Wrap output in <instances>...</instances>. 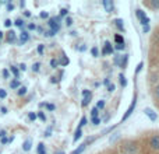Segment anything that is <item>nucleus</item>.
<instances>
[{
	"label": "nucleus",
	"instance_id": "nucleus-47",
	"mask_svg": "<svg viewBox=\"0 0 159 154\" xmlns=\"http://www.w3.org/2000/svg\"><path fill=\"white\" fill-rule=\"evenodd\" d=\"M49 17V13H46V11H42L41 13V18H48Z\"/></svg>",
	"mask_w": 159,
	"mask_h": 154
},
{
	"label": "nucleus",
	"instance_id": "nucleus-5",
	"mask_svg": "<svg viewBox=\"0 0 159 154\" xmlns=\"http://www.w3.org/2000/svg\"><path fill=\"white\" fill-rule=\"evenodd\" d=\"M135 102H137V97H134V99H133L131 105H130V108H129V109H127V112L123 115V118H121V121H126V119L129 118V116L133 113V111H134V108H135Z\"/></svg>",
	"mask_w": 159,
	"mask_h": 154
},
{
	"label": "nucleus",
	"instance_id": "nucleus-40",
	"mask_svg": "<svg viewBox=\"0 0 159 154\" xmlns=\"http://www.w3.org/2000/svg\"><path fill=\"white\" fill-rule=\"evenodd\" d=\"M99 123H101L99 116H98V118H92V125H93V126H96V125H99Z\"/></svg>",
	"mask_w": 159,
	"mask_h": 154
},
{
	"label": "nucleus",
	"instance_id": "nucleus-20",
	"mask_svg": "<svg viewBox=\"0 0 159 154\" xmlns=\"http://www.w3.org/2000/svg\"><path fill=\"white\" fill-rule=\"evenodd\" d=\"M116 27H117L119 28V30H120V31H123L124 30V27H123V20H121V18H119V20H116Z\"/></svg>",
	"mask_w": 159,
	"mask_h": 154
},
{
	"label": "nucleus",
	"instance_id": "nucleus-25",
	"mask_svg": "<svg viewBox=\"0 0 159 154\" xmlns=\"http://www.w3.org/2000/svg\"><path fill=\"white\" fill-rule=\"evenodd\" d=\"M91 115H92V118H98V115H99V109L98 108H92V111H91Z\"/></svg>",
	"mask_w": 159,
	"mask_h": 154
},
{
	"label": "nucleus",
	"instance_id": "nucleus-6",
	"mask_svg": "<svg viewBox=\"0 0 159 154\" xmlns=\"http://www.w3.org/2000/svg\"><path fill=\"white\" fill-rule=\"evenodd\" d=\"M102 4H103L105 10H106L107 13H112L113 8H115V4H113L112 0H103V2H102Z\"/></svg>",
	"mask_w": 159,
	"mask_h": 154
},
{
	"label": "nucleus",
	"instance_id": "nucleus-46",
	"mask_svg": "<svg viewBox=\"0 0 159 154\" xmlns=\"http://www.w3.org/2000/svg\"><path fill=\"white\" fill-rule=\"evenodd\" d=\"M8 76H10L8 70H7V69H4V70H3V77H4V79H8Z\"/></svg>",
	"mask_w": 159,
	"mask_h": 154
},
{
	"label": "nucleus",
	"instance_id": "nucleus-27",
	"mask_svg": "<svg viewBox=\"0 0 159 154\" xmlns=\"http://www.w3.org/2000/svg\"><path fill=\"white\" fill-rule=\"evenodd\" d=\"M14 24H16V27H18V28H22V27H24V21H22L21 18H17Z\"/></svg>",
	"mask_w": 159,
	"mask_h": 154
},
{
	"label": "nucleus",
	"instance_id": "nucleus-28",
	"mask_svg": "<svg viewBox=\"0 0 159 154\" xmlns=\"http://www.w3.org/2000/svg\"><path fill=\"white\" fill-rule=\"evenodd\" d=\"M81 136H82V132H81V129H77V130H75L74 142H77V140H78V139H81Z\"/></svg>",
	"mask_w": 159,
	"mask_h": 154
},
{
	"label": "nucleus",
	"instance_id": "nucleus-33",
	"mask_svg": "<svg viewBox=\"0 0 159 154\" xmlns=\"http://www.w3.org/2000/svg\"><path fill=\"white\" fill-rule=\"evenodd\" d=\"M67 13H69V10H67V8H61V10H60V16H59V17H60V18H63V17L67 16Z\"/></svg>",
	"mask_w": 159,
	"mask_h": 154
},
{
	"label": "nucleus",
	"instance_id": "nucleus-53",
	"mask_svg": "<svg viewBox=\"0 0 159 154\" xmlns=\"http://www.w3.org/2000/svg\"><path fill=\"white\" fill-rule=\"evenodd\" d=\"M155 97L159 99V85H157V88H155Z\"/></svg>",
	"mask_w": 159,
	"mask_h": 154
},
{
	"label": "nucleus",
	"instance_id": "nucleus-41",
	"mask_svg": "<svg viewBox=\"0 0 159 154\" xmlns=\"http://www.w3.org/2000/svg\"><path fill=\"white\" fill-rule=\"evenodd\" d=\"M28 118H30V121H35V119H36V113L30 112V113H28Z\"/></svg>",
	"mask_w": 159,
	"mask_h": 154
},
{
	"label": "nucleus",
	"instance_id": "nucleus-63",
	"mask_svg": "<svg viewBox=\"0 0 159 154\" xmlns=\"http://www.w3.org/2000/svg\"><path fill=\"white\" fill-rule=\"evenodd\" d=\"M3 35H4V34H3V32H2V31H0V39H2V38H3Z\"/></svg>",
	"mask_w": 159,
	"mask_h": 154
},
{
	"label": "nucleus",
	"instance_id": "nucleus-45",
	"mask_svg": "<svg viewBox=\"0 0 159 154\" xmlns=\"http://www.w3.org/2000/svg\"><path fill=\"white\" fill-rule=\"evenodd\" d=\"M7 10L8 11H13L14 10V4H13V3H7Z\"/></svg>",
	"mask_w": 159,
	"mask_h": 154
},
{
	"label": "nucleus",
	"instance_id": "nucleus-24",
	"mask_svg": "<svg viewBox=\"0 0 159 154\" xmlns=\"http://www.w3.org/2000/svg\"><path fill=\"white\" fill-rule=\"evenodd\" d=\"M135 16L138 17V20H141V18H144V17H145V13H144L143 10H140V8H138V10L135 11Z\"/></svg>",
	"mask_w": 159,
	"mask_h": 154
},
{
	"label": "nucleus",
	"instance_id": "nucleus-32",
	"mask_svg": "<svg viewBox=\"0 0 159 154\" xmlns=\"http://www.w3.org/2000/svg\"><path fill=\"white\" fill-rule=\"evenodd\" d=\"M57 60H56V59H52V60H50V67H52V69H57Z\"/></svg>",
	"mask_w": 159,
	"mask_h": 154
},
{
	"label": "nucleus",
	"instance_id": "nucleus-10",
	"mask_svg": "<svg viewBox=\"0 0 159 154\" xmlns=\"http://www.w3.org/2000/svg\"><path fill=\"white\" fill-rule=\"evenodd\" d=\"M144 112H145V115L148 116V118L151 119V121H157L158 115H157V113H155L152 109H149V108H145V109H144Z\"/></svg>",
	"mask_w": 159,
	"mask_h": 154
},
{
	"label": "nucleus",
	"instance_id": "nucleus-31",
	"mask_svg": "<svg viewBox=\"0 0 159 154\" xmlns=\"http://www.w3.org/2000/svg\"><path fill=\"white\" fill-rule=\"evenodd\" d=\"M7 97V91L4 88H0V99H4Z\"/></svg>",
	"mask_w": 159,
	"mask_h": 154
},
{
	"label": "nucleus",
	"instance_id": "nucleus-9",
	"mask_svg": "<svg viewBox=\"0 0 159 154\" xmlns=\"http://www.w3.org/2000/svg\"><path fill=\"white\" fill-rule=\"evenodd\" d=\"M91 140H92V139H88V140H87V142H85V143H82V144H81V146H80V147H77V149H75V150H74V152H73L71 154H81V153H82V152H84V150H85V149H87L88 143H89V142H91Z\"/></svg>",
	"mask_w": 159,
	"mask_h": 154
},
{
	"label": "nucleus",
	"instance_id": "nucleus-34",
	"mask_svg": "<svg viewBox=\"0 0 159 154\" xmlns=\"http://www.w3.org/2000/svg\"><path fill=\"white\" fill-rule=\"evenodd\" d=\"M115 48L117 51H124V49H126V45H124V44H116Z\"/></svg>",
	"mask_w": 159,
	"mask_h": 154
},
{
	"label": "nucleus",
	"instance_id": "nucleus-1",
	"mask_svg": "<svg viewBox=\"0 0 159 154\" xmlns=\"http://www.w3.org/2000/svg\"><path fill=\"white\" fill-rule=\"evenodd\" d=\"M127 62H129V55H117L115 58V63L119 67H123V69L127 66Z\"/></svg>",
	"mask_w": 159,
	"mask_h": 154
},
{
	"label": "nucleus",
	"instance_id": "nucleus-16",
	"mask_svg": "<svg viewBox=\"0 0 159 154\" xmlns=\"http://www.w3.org/2000/svg\"><path fill=\"white\" fill-rule=\"evenodd\" d=\"M10 72H11V73H13V75H14V77H16V80H17V79H18V77H20V70L17 69L16 66H10Z\"/></svg>",
	"mask_w": 159,
	"mask_h": 154
},
{
	"label": "nucleus",
	"instance_id": "nucleus-12",
	"mask_svg": "<svg viewBox=\"0 0 159 154\" xmlns=\"http://www.w3.org/2000/svg\"><path fill=\"white\" fill-rule=\"evenodd\" d=\"M30 41V34L27 32V31H22L21 34H20V44H25V42Z\"/></svg>",
	"mask_w": 159,
	"mask_h": 154
},
{
	"label": "nucleus",
	"instance_id": "nucleus-29",
	"mask_svg": "<svg viewBox=\"0 0 159 154\" xmlns=\"http://www.w3.org/2000/svg\"><path fill=\"white\" fill-rule=\"evenodd\" d=\"M96 108H98V109H103L105 108V101L103 99H99L98 104H96Z\"/></svg>",
	"mask_w": 159,
	"mask_h": 154
},
{
	"label": "nucleus",
	"instance_id": "nucleus-51",
	"mask_svg": "<svg viewBox=\"0 0 159 154\" xmlns=\"http://www.w3.org/2000/svg\"><path fill=\"white\" fill-rule=\"evenodd\" d=\"M78 51L80 52H85V51H87V46H85V45H81V46H78Z\"/></svg>",
	"mask_w": 159,
	"mask_h": 154
},
{
	"label": "nucleus",
	"instance_id": "nucleus-35",
	"mask_svg": "<svg viewBox=\"0 0 159 154\" xmlns=\"http://www.w3.org/2000/svg\"><path fill=\"white\" fill-rule=\"evenodd\" d=\"M45 108H46L48 111H55V104H45Z\"/></svg>",
	"mask_w": 159,
	"mask_h": 154
},
{
	"label": "nucleus",
	"instance_id": "nucleus-3",
	"mask_svg": "<svg viewBox=\"0 0 159 154\" xmlns=\"http://www.w3.org/2000/svg\"><path fill=\"white\" fill-rule=\"evenodd\" d=\"M91 99H92V93H91L89 90H84L82 91V107H87L88 104L91 102Z\"/></svg>",
	"mask_w": 159,
	"mask_h": 154
},
{
	"label": "nucleus",
	"instance_id": "nucleus-23",
	"mask_svg": "<svg viewBox=\"0 0 159 154\" xmlns=\"http://www.w3.org/2000/svg\"><path fill=\"white\" fill-rule=\"evenodd\" d=\"M119 79H120V84H121V87H126V85H127V80H126V77H124L123 75H119Z\"/></svg>",
	"mask_w": 159,
	"mask_h": 154
},
{
	"label": "nucleus",
	"instance_id": "nucleus-2",
	"mask_svg": "<svg viewBox=\"0 0 159 154\" xmlns=\"http://www.w3.org/2000/svg\"><path fill=\"white\" fill-rule=\"evenodd\" d=\"M123 150H124V154H135L138 152V147L135 143H126L123 146Z\"/></svg>",
	"mask_w": 159,
	"mask_h": 154
},
{
	"label": "nucleus",
	"instance_id": "nucleus-14",
	"mask_svg": "<svg viewBox=\"0 0 159 154\" xmlns=\"http://www.w3.org/2000/svg\"><path fill=\"white\" fill-rule=\"evenodd\" d=\"M10 87L13 88V90H18V88L21 87V84H20L18 80H13V81L10 83Z\"/></svg>",
	"mask_w": 159,
	"mask_h": 154
},
{
	"label": "nucleus",
	"instance_id": "nucleus-22",
	"mask_svg": "<svg viewBox=\"0 0 159 154\" xmlns=\"http://www.w3.org/2000/svg\"><path fill=\"white\" fill-rule=\"evenodd\" d=\"M148 6H151V7H154V8H159V0H151V2L148 3Z\"/></svg>",
	"mask_w": 159,
	"mask_h": 154
},
{
	"label": "nucleus",
	"instance_id": "nucleus-37",
	"mask_svg": "<svg viewBox=\"0 0 159 154\" xmlns=\"http://www.w3.org/2000/svg\"><path fill=\"white\" fill-rule=\"evenodd\" d=\"M91 53H92V56H98V55H99V51H98V48H96V46H93L92 49H91Z\"/></svg>",
	"mask_w": 159,
	"mask_h": 154
},
{
	"label": "nucleus",
	"instance_id": "nucleus-56",
	"mask_svg": "<svg viewBox=\"0 0 159 154\" xmlns=\"http://www.w3.org/2000/svg\"><path fill=\"white\" fill-rule=\"evenodd\" d=\"M8 143V139L7 137H2V144H7Z\"/></svg>",
	"mask_w": 159,
	"mask_h": 154
},
{
	"label": "nucleus",
	"instance_id": "nucleus-58",
	"mask_svg": "<svg viewBox=\"0 0 159 154\" xmlns=\"http://www.w3.org/2000/svg\"><path fill=\"white\" fill-rule=\"evenodd\" d=\"M0 111H2V113H4V115L7 113V108H6V107H2V108H0Z\"/></svg>",
	"mask_w": 159,
	"mask_h": 154
},
{
	"label": "nucleus",
	"instance_id": "nucleus-38",
	"mask_svg": "<svg viewBox=\"0 0 159 154\" xmlns=\"http://www.w3.org/2000/svg\"><path fill=\"white\" fill-rule=\"evenodd\" d=\"M43 51H45V46H43V45H38V53H39V55H43Z\"/></svg>",
	"mask_w": 159,
	"mask_h": 154
},
{
	"label": "nucleus",
	"instance_id": "nucleus-26",
	"mask_svg": "<svg viewBox=\"0 0 159 154\" xmlns=\"http://www.w3.org/2000/svg\"><path fill=\"white\" fill-rule=\"evenodd\" d=\"M85 125H87V118H85V116H82L81 121H80V125H78L77 129H81V128H82V126H85Z\"/></svg>",
	"mask_w": 159,
	"mask_h": 154
},
{
	"label": "nucleus",
	"instance_id": "nucleus-55",
	"mask_svg": "<svg viewBox=\"0 0 159 154\" xmlns=\"http://www.w3.org/2000/svg\"><path fill=\"white\" fill-rule=\"evenodd\" d=\"M6 135H7V133H6V130H0V139L6 137Z\"/></svg>",
	"mask_w": 159,
	"mask_h": 154
},
{
	"label": "nucleus",
	"instance_id": "nucleus-11",
	"mask_svg": "<svg viewBox=\"0 0 159 154\" xmlns=\"http://www.w3.org/2000/svg\"><path fill=\"white\" fill-rule=\"evenodd\" d=\"M102 53H103L105 56H106V55H112V53H113V46L109 44V42H106V44H105V48H103V51H102Z\"/></svg>",
	"mask_w": 159,
	"mask_h": 154
},
{
	"label": "nucleus",
	"instance_id": "nucleus-8",
	"mask_svg": "<svg viewBox=\"0 0 159 154\" xmlns=\"http://www.w3.org/2000/svg\"><path fill=\"white\" fill-rule=\"evenodd\" d=\"M149 144H151V147H152L154 150H159V135H155L154 137L151 139Z\"/></svg>",
	"mask_w": 159,
	"mask_h": 154
},
{
	"label": "nucleus",
	"instance_id": "nucleus-19",
	"mask_svg": "<svg viewBox=\"0 0 159 154\" xmlns=\"http://www.w3.org/2000/svg\"><path fill=\"white\" fill-rule=\"evenodd\" d=\"M38 154H46V152H45V144L43 143H39L38 144Z\"/></svg>",
	"mask_w": 159,
	"mask_h": 154
},
{
	"label": "nucleus",
	"instance_id": "nucleus-64",
	"mask_svg": "<svg viewBox=\"0 0 159 154\" xmlns=\"http://www.w3.org/2000/svg\"><path fill=\"white\" fill-rule=\"evenodd\" d=\"M56 154H66V153H64V152H57Z\"/></svg>",
	"mask_w": 159,
	"mask_h": 154
},
{
	"label": "nucleus",
	"instance_id": "nucleus-54",
	"mask_svg": "<svg viewBox=\"0 0 159 154\" xmlns=\"http://www.w3.org/2000/svg\"><path fill=\"white\" fill-rule=\"evenodd\" d=\"M116 139H119V133H115V136H113V137L110 139V142H112V143H113V142H115Z\"/></svg>",
	"mask_w": 159,
	"mask_h": 154
},
{
	"label": "nucleus",
	"instance_id": "nucleus-15",
	"mask_svg": "<svg viewBox=\"0 0 159 154\" xmlns=\"http://www.w3.org/2000/svg\"><path fill=\"white\" fill-rule=\"evenodd\" d=\"M27 91H28V88L25 87V85H21V87L18 88V91H17V94H18L20 97H22V95H25V94H27Z\"/></svg>",
	"mask_w": 159,
	"mask_h": 154
},
{
	"label": "nucleus",
	"instance_id": "nucleus-4",
	"mask_svg": "<svg viewBox=\"0 0 159 154\" xmlns=\"http://www.w3.org/2000/svg\"><path fill=\"white\" fill-rule=\"evenodd\" d=\"M48 24H49L50 30H52V31H55V32H57V31L60 30V22H57V20H56V17H53V18H50Z\"/></svg>",
	"mask_w": 159,
	"mask_h": 154
},
{
	"label": "nucleus",
	"instance_id": "nucleus-44",
	"mask_svg": "<svg viewBox=\"0 0 159 154\" xmlns=\"http://www.w3.org/2000/svg\"><path fill=\"white\" fill-rule=\"evenodd\" d=\"M28 30H30V31H34V30H36V25L31 22V24H28Z\"/></svg>",
	"mask_w": 159,
	"mask_h": 154
},
{
	"label": "nucleus",
	"instance_id": "nucleus-13",
	"mask_svg": "<svg viewBox=\"0 0 159 154\" xmlns=\"http://www.w3.org/2000/svg\"><path fill=\"white\" fill-rule=\"evenodd\" d=\"M31 147H32V142H31V139H28V140H25L24 144H22V150H24V152H30Z\"/></svg>",
	"mask_w": 159,
	"mask_h": 154
},
{
	"label": "nucleus",
	"instance_id": "nucleus-21",
	"mask_svg": "<svg viewBox=\"0 0 159 154\" xmlns=\"http://www.w3.org/2000/svg\"><path fill=\"white\" fill-rule=\"evenodd\" d=\"M57 63H60V65H61V66H67V65H69V63H70V60H69V59H67V58H66V56H63V58H61V59H60V60H59V62H57Z\"/></svg>",
	"mask_w": 159,
	"mask_h": 154
},
{
	"label": "nucleus",
	"instance_id": "nucleus-18",
	"mask_svg": "<svg viewBox=\"0 0 159 154\" xmlns=\"http://www.w3.org/2000/svg\"><path fill=\"white\" fill-rule=\"evenodd\" d=\"M115 41H116V44H124V39L120 34H116L115 35Z\"/></svg>",
	"mask_w": 159,
	"mask_h": 154
},
{
	"label": "nucleus",
	"instance_id": "nucleus-60",
	"mask_svg": "<svg viewBox=\"0 0 159 154\" xmlns=\"http://www.w3.org/2000/svg\"><path fill=\"white\" fill-rule=\"evenodd\" d=\"M149 30H151V27H149V25H147V27H144V32H148Z\"/></svg>",
	"mask_w": 159,
	"mask_h": 154
},
{
	"label": "nucleus",
	"instance_id": "nucleus-52",
	"mask_svg": "<svg viewBox=\"0 0 159 154\" xmlns=\"http://www.w3.org/2000/svg\"><path fill=\"white\" fill-rule=\"evenodd\" d=\"M18 70H22V72H24V70H27V66H25V63H21L20 65V69Z\"/></svg>",
	"mask_w": 159,
	"mask_h": 154
},
{
	"label": "nucleus",
	"instance_id": "nucleus-59",
	"mask_svg": "<svg viewBox=\"0 0 159 154\" xmlns=\"http://www.w3.org/2000/svg\"><path fill=\"white\" fill-rule=\"evenodd\" d=\"M24 16H25V17H31V11L25 10V11H24Z\"/></svg>",
	"mask_w": 159,
	"mask_h": 154
},
{
	"label": "nucleus",
	"instance_id": "nucleus-17",
	"mask_svg": "<svg viewBox=\"0 0 159 154\" xmlns=\"http://www.w3.org/2000/svg\"><path fill=\"white\" fill-rule=\"evenodd\" d=\"M140 22H141V25H144V27H147V25H149V22H151V20H149V17H144V18H141L140 20Z\"/></svg>",
	"mask_w": 159,
	"mask_h": 154
},
{
	"label": "nucleus",
	"instance_id": "nucleus-48",
	"mask_svg": "<svg viewBox=\"0 0 159 154\" xmlns=\"http://www.w3.org/2000/svg\"><path fill=\"white\" fill-rule=\"evenodd\" d=\"M107 91L113 93V91H115V84H109V85H107Z\"/></svg>",
	"mask_w": 159,
	"mask_h": 154
},
{
	"label": "nucleus",
	"instance_id": "nucleus-7",
	"mask_svg": "<svg viewBox=\"0 0 159 154\" xmlns=\"http://www.w3.org/2000/svg\"><path fill=\"white\" fill-rule=\"evenodd\" d=\"M6 39H7L8 44H13V42L17 41V34L14 31H8L7 35H6Z\"/></svg>",
	"mask_w": 159,
	"mask_h": 154
},
{
	"label": "nucleus",
	"instance_id": "nucleus-62",
	"mask_svg": "<svg viewBox=\"0 0 159 154\" xmlns=\"http://www.w3.org/2000/svg\"><path fill=\"white\" fill-rule=\"evenodd\" d=\"M141 69H143V63H140V65H138V66H137V72H140Z\"/></svg>",
	"mask_w": 159,
	"mask_h": 154
},
{
	"label": "nucleus",
	"instance_id": "nucleus-36",
	"mask_svg": "<svg viewBox=\"0 0 159 154\" xmlns=\"http://www.w3.org/2000/svg\"><path fill=\"white\" fill-rule=\"evenodd\" d=\"M36 116H38V118L39 119H41V121H46V116H45V113L43 112H41V111H39V112H38V115H36Z\"/></svg>",
	"mask_w": 159,
	"mask_h": 154
},
{
	"label": "nucleus",
	"instance_id": "nucleus-42",
	"mask_svg": "<svg viewBox=\"0 0 159 154\" xmlns=\"http://www.w3.org/2000/svg\"><path fill=\"white\" fill-rule=\"evenodd\" d=\"M45 136L46 137H49V136H52V128H48L46 132H45Z\"/></svg>",
	"mask_w": 159,
	"mask_h": 154
},
{
	"label": "nucleus",
	"instance_id": "nucleus-61",
	"mask_svg": "<svg viewBox=\"0 0 159 154\" xmlns=\"http://www.w3.org/2000/svg\"><path fill=\"white\" fill-rule=\"evenodd\" d=\"M36 30H38V32L43 34V28H42V27H38V28H36Z\"/></svg>",
	"mask_w": 159,
	"mask_h": 154
},
{
	"label": "nucleus",
	"instance_id": "nucleus-49",
	"mask_svg": "<svg viewBox=\"0 0 159 154\" xmlns=\"http://www.w3.org/2000/svg\"><path fill=\"white\" fill-rule=\"evenodd\" d=\"M11 24H13V22H11V20H6L4 21V27H11Z\"/></svg>",
	"mask_w": 159,
	"mask_h": 154
},
{
	"label": "nucleus",
	"instance_id": "nucleus-50",
	"mask_svg": "<svg viewBox=\"0 0 159 154\" xmlns=\"http://www.w3.org/2000/svg\"><path fill=\"white\" fill-rule=\"evenodd\" d=\"M50 81H52L53 84H56V83H59V79H57V77L53 76V77H50Z\"/></svg>",
	"mask_w": 159,
	"mask_h": 154
},
{
	"label": "nucleus",
	"instance_id": "nucleus-39",
	"mask_svg": "<svg viewBox=\"0 0 159 154\" xmlns=\"http://www.w3.org/2000/svg\"><path fill=\"white\" fill-rule=\"evenodd\" d=\"M43 34H45V36H53V35H56V32H55V31H52V30L46 31V32H43Z\"/></svg>",
	"mask_w": 159,
	"mask_h": 154
},
{
	"label": "nucleus",
	"instance_id": "nucleus-43",
	"mask_svg": "<svg viewBox=\"0 0 159 154\" xmlns=\"http://www.w3.org/2000/svg\"><path fill=\"white\" fill-rule=\"evenodd\" d=\"M71 24H73V18H71V17H67V18H66V25H69V27H70Z\"/></svg>",
	"mask_w": 159,
	"mask_h": 154
},
{
	"label": "nucleus",
	"instance_id": "nucleus-57",
	"mask_svg": "<svg viewBox=\"0 0 159 154\" xmlns=\"http://www.w3.org/2000/svg\"><path fill=\"white\" fill-rule=\"evenodd\" d=\"M103 84H105V85H109V84H112V83H110L109 79H105V80H103Z\"/></svg>",
	"mask_w": 159,
	"mask_h": 154
},
{
	"label": "nucleus",
	"instance_id": "nucleus-30",
	"mask_svg": "<svg viewBox=\"0 0 159 154\" xmlns=\"http://www.w3.org/2000/svg\"><path fill=\"white\" fill-rule=\"evenodd\" d=\"M39 69H41V63H34V65H32V72L38 73Z\"/></svg>",
	"mask_w": 159,
	"mask_h": 154
}]
</instances>
